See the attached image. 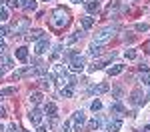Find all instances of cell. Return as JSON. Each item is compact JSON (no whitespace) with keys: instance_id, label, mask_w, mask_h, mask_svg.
Returning <instances> with one entry per match:
<instances>
[{"instance_id":"cell-2","label":"cell","mask_w":150,"mask_h":132,"mask_svg":"<svg viewBox=\"0 0 150 132\" xmlns=\"http://www.w3.org/2000/svg\"><path fill=\"white\" fill-rule=\"evenodd\" d=\"M68 60H70V68L74 72H80L84 70V66H86V60H84V56H80L78 52H68Z\"/></svg>"},{"instance_id":"cell-25","label":"cell","mask_w":150,"mask_h":132,"mask_svg":"<svg viewBox=\"0 0 150 132\" xmlns=\"http://www.w3.org/2000/svg\"><path fill=\"white\" fill-rule=\"evenodd\" d=\"M122 70H124V66H122V64H114V66H110V68H108V74H110V76H116V74H120Z\"/></svg>"},{"instance_id":"cell-33","label":"cell","mask_w":150,"mask_h":132,"mask_svg":"<svg viewBox=\"0 0 150 132\" xmlns=\"http://www.w3.org/2000/svg\"><path fill=\"white\" fill-rule=\"evenodd\" d=\"M94 110V112H98V110H100V108H102V102H100V100H94L92 102V106H90Z\"/></svg>"},{"instance_id":"cell-29","label":"cell","mask_w":150,"mask_h":132,"mask_svg":"<svg viewBox=\"0 0 150 132\" xmlns=\"http://www.w3.org/2000/svg\"><path fill=\"white\" fill-rule=\"evenodd\" d=\"M22 6L26 8V10H34V8H36V2H34V0H26Z\"/></svg>"},{"instance_id":"cell-5","label":"cell","mask_w":150,"mask_h":132,"mask_svg":"<svg viewBox=\"0 0 150 132\" xmlns=\"http://www.w3.org/2000/svg\"><path fill=\"white\" fill-rule=\"evenodd\" d=\"M146 100H148V98H146V94H144V92H142L140 88H138V90H134V92L130 94V102H132V104H136V106L144 104Z\"/></svg>"},{"instance_id":"cell-4","label":"cell","mask_w":150,"mask_h":132,"mask_svg":"<svg viewBox=\"0 0 150 132\" xmlns=\"http://www.w3.org/2000/svg\"><path fill=\"white\" fill-rule=\"evenodd\" d=\"M28 26H30V20H28V18H20V20L14 24L10 30H12V32H14L16 36H20V34H24V32L28 30Z\"/></svg>"},{"instance_id":"cell-21","label":"cell","mask_w":150,"mask_h":132,"mask_svg":"<svg viewBox=\"0 0 150 132\" xmlns=\"http://www.w3.org/2000/svg\"><path fill=\"white\" fill-rule=\"evenodd\" d=\"M120 128H122V122H120L118 118H116V120H110V122H108V130H112V132H118Z\"/></svg>"},{"instance_id":"cell-8","label":"cell","mask_w":150,"mask_h":132,"mask_svg":"<svg viewBox=\"0 0 150 132\" xmlns=\"http://www.w3.org/2000/svg\"><path fill=\"white\" fill-rule=\"evenodd\" d=\"M140 90L146 94V98H150V74H148V72L140 78Z\"/></svg>"},{"instance_id":"cell-7","label":"cell","mask_w":150,"mask_h":132,"mask_svg":"<svg viewBox=\"0 0 150 132\" xmlns=\"http://www.w3.org/2000/svg\"><path fill=\"white\" fill-rule=\"evenodd\" d=\"M30 74L34 76V74H36V68H32V66H26V68H22V70H16V72H14V74H12V80L16 82V80H20L22 76H30Z\"/></svg>"},{"instance_id":"cell-40","label":"cell","mask_w":150,"mask_h":132,"mask_svg":"<svg viewBox=\"0 0 150 132\" xmlns=\"http://www.w3.org/2000/svg\"><path fill=\"white\" fill-rule=\"evenodd\" d=\"M36 132H48V128H44V126H40V128H38Z\"/></svg>"},{"instance_id":"cell-28","label":"cell","mask_w":150,"mask_h":132,"mask_svg":"<svg viewBox=\"0 0 150 132\" xmlns=\"http://www.w3.org/2000/svg\"><path fill=\"white\" fill-rule=\"evenodd\" d=\"M40 102H42V94H40V92H34V94H30V104H40Z\"/></svg>"},{"instance_id":"cell-45","label":"cell","mask_w":150,"mask_h":132,"mask_svg":"<svg viewBox=\"0 0 150 132\" xmlns=\"http://www.w3.org/2000/svg\"><path fill=\"white\" fill-rule=\"evenodd\" d=\"M4 2H6V0H0V6H4Z\"/></svg>"},{"instance_id":"cell-38","label":"cell","mask_w":150,"mask_h":132,"mask_svg":"<svg viewBox=\"0 0 150 132\" xmlns=\"http://www.w3.org/2000/svg\"><path fill=\"white\" fill-rule=\"evenodd\" d=\"M4 48H6V42H4V38H2V36H0V54H2V52H4Z\"/></svg>"},{"instance_id":"cell-6","label":"cell","mask_w":150,"mask_h":132,"mask_svg":"<svg viewBox=\"0 0 150 132\" xmlns=\"http://www.w3.org/2000/svg\"><path fill=\"white\" fill-rule=\"evenodd\" d=\"M72 122H74V128H76V130H80L82 126H84V122H86V114H84L82 110H76V112H74V116H72Z\"/></svg>"},{"instance_id":"cell-37","label":"cell","mask_w":150,"mask_h":132,"mask_svg":"<svg viewBox=\"0 0 150 132\" xmlns=\"http://www.w3.org/2000/svg\"><path fill=\"white\" fill-rule=\"evenodd\" d=\"M136 30H138V32H146V30H148V24H146V22L138 24V26H136Z\"/></svg>"},{"instance_id":"cell-43","label":"cell","mask_w":150,"mask_h":132,"mask_svg":"<svg viewBox=\"0 0 150 132\" xmlns=\"http://www.w3.org/2000/svg\"><path fill=\"white\" fill-rule=\"evenodd\" d=\"M4 72H6L4 68H0V76H4Z\"/></svg>"},{"instance_id":"cell-13","label":"cell","mask_w":150,"mask_h":132,"mask_svg":"<svg viewBox=\"0 0 150 132\" xmlns=\"http://www.w3.org/2000/svg\"><path fill=\"white\" fill-rule=\"evenodd\" d=\"M16 58L20 60V62H26V60H28V48L26 46L16 48Z\"/></svg>"},{"instance_id":"cell-46","label":"cell","mask_w":150,"mask_h":132,"mask_svg":"<svg viewBox=\"0 0 150 132\" xmlns=\"http://www.w3.org/2000/svg\"><path fill=\"white\" fill-rule=\"evenodd\" d=\"M42 2H48V0H42Z\"/></svg>"},{"instance_id":"cell-14","label":"cell","mask_w":150,"mask_h":132,"mask_svg":"<svg viewBox=\"0 0 150 132\" xmlns=\"http://www.w3.org/2000/svg\"><path fill=\"white\" fill-rule=\"evenodd\" d=\"M82 36H84V32H82V30H76V32H72V34H70L68 38L64 40V44H72V42H76V40H80Z\"/></svg>"},{"instance_id":"cell-26","label":"cell","mask_w":150,"mask_h":132,"mask_svg":"<svg viewBox=\"0 0 150 132\" xmlns=\"http://www.w3.org/2000/svg\"><path fill=\"white\" fill-rule=\"evenodd\" d=\"M100 122H102L100 118H94V120H90V122L86 124V130H98V126H100Z\"/></svg>"},{"instance_id":"cell-31","label":"cell","mask_w":150,"mask_h":132,"mask_svg":"<svg viewBox=\"0 0 150 132\" xmlns=\"http://www.w3.org/2000/svg\"><path fill=\"white\" fill-rule=\"evenodd\" d=\"M0 20H8V10L4 6H0Z\"/></svg>"},{"instance_id":"cell-20","label":"cell","mask_w":150,"mask_h":132,"mask_svg":"<svg viewBox=\"0 0 150 132\" xmlns=\"http://www.w3.org/2000/svg\"><path fill=\"white\" fill-rule=\"evenodd\" d=\"M92 26H94V18L92 16H84V18H82V28H84V30H90Z\"/></svg>"},{"instance_id":"cell-34","label":"cell","mask_w":150,"mask_h":132,"mask_svg":"<svg viewBox=\"0 0 150 132\" xmlns=\"http://www.w3.org/2000/svg\"><path fill=\"white\" fill-rule=\"evenodd\" d=\"M8 32H12L10 26H2V28H0V36H8Z\"/></svg>"},{"instance_id":"cell-32","label":"cell","mask_w":150,"mask_h":132,"mask_svg":"<svg viewBox=\"0 0 150 132\" xmlns=\"http://www.w3.org/2000/svg\"><path fill=\"white\" fill-rule=\"evenodd\" d=\"M124 56H126L128 60H134V58H136V50H126V52H124Z\"/></svg>"},{"instance_id":"cell-22","label":"cell","mask_w":150,"mask_h":132,"mask_svg":"<svg viewBox=\"0 0 150 132\" xmlns=\"http://www.w3.org/2000/svg\"><path fill=\"white\" fill-rule=\"evenodd\" d=\"M44 112H46L50 118H52V116H56V104H54V102H48L46 106H44Z\"/></svg>"},{"instance_id":"cell-15","label":"cell","mask_w":150,"mask_h":132,"mask_svg":"<svg viewBox=\"0 0 150 132\" xmlns=\"http://www.w3.org/2000/svg\"><path fill=\"white\" fill-rule=\"evenodd\" d=\"M84 6H86V10L92 14V12H98V8H100V2H98V0H88Z\"/></svg>"},{"instance_id":"cell-23","label":"cell","mask_w":150,"mask_h":132,"mask_svg":"<svg viewBox=\"0 0 150 132\" xmlns=\"http://www.w3.org/2000/svg\"><path fill=\"white\" fill-rule=\"evenodd\" d=\"M110 112H116V114H118V116H120V114H124V112H126V108L122 106V104H120V102H114V104H112V106H110Z\"/></svg>"},{"instance_id":"cell-16","label":"cell","mask_w":150,"mask_h":132,"mask_svg":"<svg viewBox=\"0 0 150 132\" xmlns=\"http://www.w3.org/2000/svg\"><path fill=\"white\" fill-rule=\"evenodd\" d=\"M0 66H2V68H4V70H8V68H12V60L8 58V56H6V54H4V52H2V54H0Z\"/></svg>"},{"instance_id":"cell-12","label":"cell","mask_w":150,"mask_h":132,"mask_svg":"<svg viewBox=\"0 0 150 132\" xmlns=\"http://www.w3.org/2000/svg\"><path fill=\"white\" fill-rule=\"evenodd\" d=\"M102 44H96V42H92V44H90V46H88V54H90V56H100V54H102Z\"/></svg>"},{"instance_id":"cell-11","label":"cell","mask_w":150,"mask_h":132,"mask_svg":"<svg viewBox=\"0 0 150 132\" xmlns=\"http://www.w3.org/2000/svg\"><path fill=\"white\" fill-rule=\"evenodd\" d=\"M108 84L106 82H102V84H96V86H92L90 88V94H104V92H108Z\"/></svg>"},{"instance_id":"cell-1","label":"cell","mask_w":150,"mask_h":132,"mask_svg":"<svg viewBox=\"0 0 150 132\" xmlns=\"http://www.w3.org/2000/svg\"><path fill=\"white\" fill-rule=\"evenodd\" d=\"M70 24V12L66 8H56L52 12V26L54 28H66Z\"/></svg>"},{"instance_id":"cell-47","label":"cell","mask_w":150,"mask_h":132,"mask_svg":"<svg viewBox=\"0 0 150 132\" xmlns=\"http://www.w3.org/2000/svg\"><path fill=\"white\" fill-rule=\"evenodd\" d=\"M22 132H26V130H22Z\"/></svg>"},{"instance_id":"cell-42","label":"cell","mask_w":150,"mask_h":132,"mask_svg":"<svg viewBox=\"0 0 150 132\" xmlns=\"http://www.w3.org/2000/svg\"><path fill=\"white\" fill-rule=\"evenodd\" d=\"M146 52H148V54H150V42H148V44H146Z\"/></svg>"},{"instance_id":"cell-19","label":"cell","mask_w":150,"mask_h":132,"mask_svg":"<svg viewBox=\"0 0 150 132\" xmlns=\"http://www.w3.org/2000/svg\"><path fill=\"white\" fill-rule=\"evenodd\" d=\"M40 38H44V32L42 30H32V32H28V36H26V40H40Z\"/></svg>"},{"instance_id":"cell-27","label":"cell","mask_w":150,"mask_h":132,"mask_svg":"<svg viewBox=\"0 0 150 132\" xmlns=\"http://www.w3.org/2000/svg\"><path fill=\"white\" fill-rule=\"evenodd\" d=\"M12 94H16V88H14V86H8V88H2V90H0V98L12 96Z\"/></svg>"},{"instance_id":"cell-3","label":"cell","mask_w":150,"mask_h":132,"mask_svg":"<svg viewBox=\"0 0 150 132\" xmlns=\"http://www.w3.org/2000/svg\"><path fill=\"white\" fill-rule=\"evenodd\" d=\"M116 30H118L116 26H108V28H102L100 32H96V34H94V42H96V44H104L106 40H110V38L114 36Z\"/></svg>"},{"instance_id":"cell-9","label":"cell","mask_w":150,"mask_h":132,"mask_svg":"<svg viewBox=\"0 0 150 132\" xmlns=\"http://www.w3.org/2000/svg\"><path fill=\"white\" fill-rule=\"evenodd\" d=\"M48 46H50V42H48L46 36H44V38H40V40H38V44H36L34 52H36V54H44V52L48 50Z\"/></svg>"},{"instance_id":"cell-36","label":"cell","mask_w":150,"mask_h":132,"mask_svg":"<svg viewBox=\"0 0 150 132\" xmlns=\"http://www.w3.org/2000/svg\"><path fill=\"white\" fill-rule=\"evenodd\" d=\"M60 132H72V130H70V120L62 124V128H60Z\"/></svg>"},{"instance_id":"cell-41","label":"cell","mask_w":150,"mask_h":132,"mask_svg":"<svg viewBox=\"0 0 150 132\" xmlns=\"http://www.w3.org/2000/svg\"><path fill=\"white\" fill-rule=\"evenodd\" d=\"M142 132H150V124H146V126L142 128Z\"/></svg>"},{"instance_id":"cell-35","label":"cell","mask_w":150,"mask_h":132,"mask_svg":"<svg viewBox=\"0 0 150 132\" xmlns=\"http://www.w3.org/2000/svg\"><path fill=\"white\" fill-rule=\"evenodd\" d=\"M8 6H10V8H18V6H22V4H20V0H10Z\"/></svg>"},{"instance_id":"cell-18","label":"cell","mask_w":150,"mask_h":132,"mask_svg":"<svg viewBox=\"0 0 150 132\" xmlns=\"http://www.w3.org/2000/svg\"><path fill=\"white\" fill-rule=\"evenodd\" d=\"M74 94V86H62V88H60V96H62V98H70V96Z\"/></svg>"},{"instance_id":"cell-39","label":"cell","mask_w":150,"mask_h":132,"mask_svg":"<svg viewBox=\"0 0 150 132\" xmlns=\"http://www.w3.org/2000/svg\"><path fill=\"white\" fill-rule=\"evenodd\" d=\"M2 116H6V110H4V106H0V118Z\"/></svg>"},{"instance_id":"cell-10","label":"cell","mask_w":150,"mask_h":132,"mask_svg":"<svg viewBox=\"0 0 150 132\" xmlns=\"http://www.w3.org/2000/svg\"><path fill=\"white\" fill-rule=\"evenodd\" d=\"M28 120H30L32 124H36V126H38V124L42 122V112H40L38 108H34V110H30V114H28Z\"/></svg>"},{"instance_id":"cell-17","label":"cell","mask_w":150,"mask_h":132,"mask_svg":"<svg viewBox=\"0 0 150 132\" xmlns=\"http://www.w3.org/2000/svg\"><path fill=\"white\" fill-rule=\"evenodd\" d=\"M104 66H106V62L104 60H94V64L88 66V72H96V70H102Z\"/></svg>"},{"instance_id":"cell-24","label":"cell","mask_w":150,"mask_h":132,"mask_svg":"<svg viewBox=\"0 0 150 132\" xmlns=\"http://www.w3.org/2000/svg\"><path fill=\"white\" fill-rule=\"evenodd\" d=\"M62 74H66V68L62 64H54L52 66V76H62Z\"/></svg>"},{"instance_id":"cell-44","label":"cell","mask_w":150,"mask_h":132,"mask_svg":"<svg viewBox=\"0 0 150 132\" xmlns=\"http://www.w3.org/2000/svg\"><path fill=\"white\" fill-rule=\"evenodd\" d=\"M72 2H76V4H80V2H84V0H72Z\"/></svg>"},{"instance_id":"cell-30","label":"cell","mask_w":150,"mask_h":132,"mask_svg":"<svg viewBox=\"0 0 150 132\" xmlns=\"http://www.w3.org/2000/svg\"><path fill=\"white\" fill-rule=\"evenodd\" d=\"M6 132H20V128H18V124H16V122H12V124H8Z\"/></svg>"}]
</instances>
